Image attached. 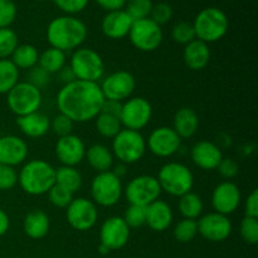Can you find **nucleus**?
Instances as JSON below:
<instances>
[{
  "instance_id": "1",
  "label": "nucleus",
  "mask_w": 258,
  "mask_h": 258,
  "mask_svg": "<svg viewBox=\"0 0 258 258\" xmlns=\"http://www.w3.org/2000/svg\"><path fill=\"white\" fill-rule=\"evenodd\" d=\"M105 101L98 83L76 80L63 85L57 95L59 113L73 122H88L97 117Z\"/></svg>"
},
{
  "instance_id": "2",
  "label": "nucleus",
  "mask_w": 258,
  "mask_h": 258,
  "mask_svg": "<svg viewBox=\"0 0 258 258\" xmlns=\"http://www.w3.org/2000/svg\"><path fill=\"white\" fill-rule=\"evenodd\" d=\"M87 34L86 24L75 15L54 18L47 27V39L50 47L63 52L80 48L87 39Z\"/></svg>"
},
{
  "instance_id": "3",
  "label": "nucleus",
  "mask_w": 258,
  "mask_h": 258,
  "mask_svg": "<svg viewBox=\"0 0 258 258\" xmlns=\"http://www.w3.org/2000/svg\"><path fill=\"white\" fill-rule=\"evenodd\" d=\"M18 184L29 196H43L55 184V169L42 159L27 161L18 173Z\"/></svg>"
},
{
  "instance_id": "4",
  "label": "nucleus",
  "mask_w": 258,
  "mask_h": 258,
  "mask_svg": "<svg viewBox=\"0 0 258 258\" xmlns=\"http://www.w3.org/2000/svg\"><path fill=\"white\" fill-rule=\"evenodd\" d=\"M193 27L197 39L209 44V43L218 42L227 34L229 20L223 10L209 7L197 14Z\"/></svg>"
},
{
  "instance_id": "5",
  "label": "nucleus",
  "mask_w": 258,
  "mask_h": 258,
  "mask_svg": "<svg viewBox=\"0 0 258 258\" xmlns=\"http://www.w3.org/2000/svg\"><path fill=\"white\" fill-rule=\"evenodd\" d=\"M156 179L161 191H165L169 196L176 198L191 191L194 185V175L190 169L176 161L164 164L159 170Z\"/></svg>"
},
{
  "instance_id": "6",
  "label": "nucleus",
  "mask_w": 258,
  "mask_h": 258,
  "mask_svg": "<svg viewBox=\"0 0 258 258\" xmlns=\"http://www.w3.org/2000/svg\"><path fill=\"white\" fill-rule=\"evenodd\" d=\"M146 150V140L140 131L122 128L112 139L113 158L125 165L140 161L145 155Z\"/></svg>"
},
{
  "instance_id": "7",
  "label": "nucleus",
  "mask_w": 258,
  "mask_h": 258,
  "mask_svg": "<svg viewBox=\"0 0 258 258\" xmlns=\"http://www.w3.org/2000/svg\"><path fill=\"white\" fill-rule=\"evenodd\" d=\"M70 67L75 73L76 80L95 82L102 80L105 75V62L96 50L80 47L71 57Z\"/></svg>"
},
{
  "instance_id": "8",
  "label": "nucleus",
  "mask_w": 258,
  "mask_h": 258,
  "mask_svg": "<svg viewBox=\"0 0 258 258\" xmlns=\"http://www.w3.org/2000/svg\"><path fill=\"white\" fill-rule=\"evenodd\" d=\"M42 91L28 81L18 82L7 93V105L17 117L37 112L42 106Z\"/></svg>"
},
{
  "instance_id": "9",
  "label": "nucleus",
  "mask_w": 258,
  "mask_h": 258,
  "mask_svg": "<svg viewBox=\"0 0 258 258\" xmlns=\"http://www.w3.org/2000/svg\"><path fill=\"white\" fill-rule=\"evenodd\" d=\"M123 194L121 179L112 171L98 173L91 181V197L96 206L113 207L120 202Z\"/></svg>"
},
{
  "instance_id": "10",
  "label": "nucleus",
  "mask_w": 258,
  "mask_h": 258,
  "mask_svg": "<svg viewBox=\"0 0 258 258\" xmlns=\"http://www.w3.org/2000/svg\"><path fill=\"white\" fill-rule=\"evenodd\" d=\"M128 38L136 49L141 52H154L163 43L164 34L160 25L146 18V19L134 20Z\"/></svg>"
},
{
  "instance_id": "11",
  "label": "nucleus",
  "mask_w": 258,
  "mask_h": 258,
  "mask_svg": "<svg viewBox=\"0 0 258 258\" xmlns=\"http://www.w3.org/2000/svg\"><path fill=\"white\" fill-rule=\"evenodd\" d=\"M126 199L134 206L148 207L158 201L161 194V188L156 176L139 175L131 179L123 189Z\"/></svg>"
},
{
  "instance_id": "12",
  "label": "nucleus",
  "mask_w": 258,
  "mask_h": 258,
  "mask_svg": "<svg viewBox=\"0 0 258 258\" xmlns=\"http://www.w3.org/2000/svg\"><path fill=\"white\" fill-rule=\"evenodd\" d=\"M153 116L151 103L144 97H130L122 102L120 121L123 128L134 131L143 130Z\"/></svg>"
},
{
  "instance_id": "13",
  "label": "nucleus",
  "mask_w": 258,
  "mask_h": 258,
  "mask_svg": "<svg viewBox=\"0 0 258 258\" xmlns=\"http://www.w3.org/2000/svg\"><path fill=\"white\" fill-rule=\"evenodd\" d=\"M105 100L123 102L131 97L136 88V80L127 71H116L102 80L100 85Z\"/></svg>"
},
{
  "instance_id": "14",
  "label": "nucleus",
  "mask_w": 258,
  "mask_h": 258,
  "mask_svg": "<svg viewBox=\"0 0 258 258\" xmlns=\"http://www.w3.org/2000/svg\"><path fill=\"white\" fill-rule=\"evenodd\" d=\"M66 211V218L73 229L80 232L90 231L98 219L96 204L87 198H73Z\"/></svg>"
},
{
  "instance_id": "15",
  "label": "nucleus",
  "mask_w": 258,
  "mask_h": 258,
  "mask_svg": "<svg viewBox=\"0 0 258 258\" xmlns=\"http://www.w3.org/2000/svg\"><path fill=\"white\" fill-rule=\"evenodd\" d=\"M181 139L173 127L160 126L151 131L146 140V149L158 158H170L179 151L181 146Z\"/></svg>"
},
{
  "instance_id": "16",
  "label": "nucleus",
  "mask_w": 258,
  "mask_h": 258,
  "mask_svg": "<svg viewBox=\"0 0 258 258\" xmlns=\"http://www.w3.org/2000/svg\"><path fill=\"white\" fill-rule=\"evenodd\" d=\"M197 224H198V233L204 239L211 242L226 241L231 236L233 229L228 216H223L217 212L201 216V218L197 221Z\"/></svg>"
},
{
  "instance_id": "17",
  "label": "nucleus",
  "mask_w": 258,
  "mask_h": 258,
  "mask_svg": "<svg viewBox=\"0 0 258 258\" xmlns=\"http://www.w3.org/2000/svg\"><path fill=\"white\" fill-rule=\"evenodd\" d=\"M130 238V228L122 217L113 216L106 219L100 228L101 244L110 251H117L127 244Z\"/></svg>"
},
{
  "instance_id": "18",
  "label": "nucleus",
  "mask_w": 258,
  "mask_h": 258,
  "mask_svg": "<svg viewBox=\"0 0 258 258\" xmlns=\"http://www.w3.org/2000/svg\"><path fill=\"white\" fill-rule=\"evenodd\" d=\"M241 198V190L233 181H222L212 193V207L217 213L229 216L238 209Z\"/></svg>"
},
{
  "instance_id": "19",
  "label": "nucleus",
  "mask_w": 258,
  "mask_h": 258,
  "mask_svg": "<svg viewBox=\"0 0 258 258\" xmlns=\"http://www.w3.org/2000/svg\"><path fill=\"white\" fill-rule=\"evenodd\" d=\"M86 145L77 135L63 136L55 143V156L62 165L76 166L85 160Z\"/></svg>"
},
{
  "instance_id": "20",
  "label": "nucleus",
  "mask_w": 258,
  "mask_h": 258,
  "mask_svg": "<svg viewBox=\"0 0 258 258\" xmlns=\"http://www.w3.org/2000/svg\"><path fill=\"white\" fill-rule=\"evenodd\" d=\"M28 145L22 138L15 135L0 136V164L8 166L20 165L27 160Z\"/></svg>"
},
{
  "instance_id": "21",
  "label": "nucleus",
  "mask_w": 258,
  "mask_h": 258,
  "mask_svg": "<svg viewBox=\"0 0 258 258\" xmlns=\"http://www.w3.org/2000/svg\"><path fill=\"white\" fill-rule=\"evenodd\" d=\"M190 158L198 168L203 170H216L223 159V154L217 144L202 140L194 144L190 150Z\"/></svg>"
},
{
  "instance_id": "22",
  "label": "nucleus",
  "mask_w": 258,
  "mask_h": 258,
  "mask_svg": "<svg viewBox=\"0 0 258 258\" xmlns=\"http://www.w3.org/2000/svg\"><path fill=\"white\" fill-rule=\"evenodd\" d=\"M134 20L125 10L108 12L101 22L103 35L110 39H122L127 37Z\"/></svg>"
},
{
  "instance_id": "23",
  "label": "nucleus",
  "mask_w": 258,
  "mask_h": 258,
  "mask_svg": "<svg viewBox=\"0 0 258 258\" xmlns=\"http://www.w3.org/2000/svg\"><path fill=\"white\" fill-rule=\"evenodd\" d=\"M173 209L165 201L158 199L146 207V224L153 231H166L173 223Z\"/></svg>"
},
{
  "instance_id": "24",
  "label": "nucleus",
  "mask_w": 258,
  "mask_h": 258,
  "mask_svg": "<svg viewBox=\"0 0 258 258\" xmlns=\"http://www.w3.org/2000/svg\"><path fill=\"white\" fill-rule=\"evenodd\" d=\"M183 59L186 67L191 71H202L208 66L211 60V49L207 43L199 39L184 45Z\"/></svg>"
},
{
  "instance_id": "25",
  "label": "nucleus",
  "mask_w": 258,
  "mask_h": 258,
  "mask_svg": "<svg viewBox=\"0 0 258 258\" xmlns=\"http://www.w3.org/2000/svg\"><path fill=\"white\" fill-rule=\"evenodd\" d=\"M17 126L27 138L38 139L44 136L50 130V120L44 113L37 111L17 117Z\"/></svg>"
},
{
  "instance_id": "26",
  "label": "nucleus",
  "mask_w": 258,
  "mask_h": 258,
  "mask_svg": "<svg viewBox=\"0 0 258 258\" xmlns=\"http://www.w3.org/2000/svg\"><path fill=\"white\" fill-rule=\"evenodd\" d=\"M199 127L198 113L190 107H181L175 112L173 118V130L179 138L190 139L197 134Z\"/></svg>"
},
{
  "instance_id": "27",
  "label": "nucleus",
  "mask_w": 258,
  "mask_h": 258,
  "mask_svg": "<svg viewBox=\"0 0 258 258\" xmlns=\"http://www.w3.org/2000/svg\"><path fill=\"white\" fill-rule=\"evenodd\" d=\"M49 217L45 212L39 209L29 212L23 221V231L32 239L44 238L49 232Z\"/></svg>"
},
{
  "instance_id": "28",
  "label": "nucleus",
  "mask_w": 258,
  "mask_h": 258,
  "mask_svg": "<svg viewBox=\"0 0 258 258\" xmlns=\"http://www.w3.org/2000/svg\"><path fill=\"white\" fill-rule=\"evenodd\" d=\"M85 159L87 160L88 165L96 171V173H105L110 171L113 166V154L107 146L102 144H95L86 150Z\"/></svg>"
},
{
  "instance_id": "29",
  "label": "nucleus",
  "mask_w": 258,
  "mask_h": 258,
  "mask_svg": "<svg viewBox=\"0 0 258 258\" xmlns=\"http://www.w3.org/2000/svg\"><path fill=\"white\" fill-rule=\"evenodd\" d=\"M18 70H32L38 66L39 52L32 44H19L9 58Z\"/></svg>"
},
{
  "instance_id": "30",
  "label": "nucleus",
  "mask_w": 258,
  "mask_h": 258,
  "mask_svg": "<svg viewBox=\"0 0 258 258\" xmlns=\"http://www.w3.org/2000/svg\"><path fill=\"white\" fill-rule=\"evenodd\" d=\"M178 209L183 218L197 221L198 218H201L204 211L203 199L194 191H188V193L179 197Z\"/></svg>"
},
{
  "instance_id": "31",
  "label": "nucleus",
  "mask_w": 258,
  "mask_h": 258,
  "mask_svg": "<svg viewBox=\"0 0 258 258\" xmlns=\"http://www.w3.org/2000/svg\"><path fill=\"white\" fill-rule=\"evenodd\" d=\"M66 52L57 49V48L49 47L42 53H39V59H38V66L48 72L49 75L58 73L63 67H66Z\"/></svg>"
},
{
  "instance_id": "32",
  "label": "nucleus",
  "mask_w": 258,
  "mask_h": 258,
  "mask_svg": "<svg viewBox=\"0 0 258 258\" xmlns=\"http://www.w3.org/2000/svg\"><path fill=\"white\" fill-rule=\"evenodd\" d=\"M82 175L76 169V166L62 165L55 169V184L67 189L71 193L75 194L76 191L80 190L82 188Z\"/></svg>"
},
{
  "instance_id": "33",
  "label": "nucleus",
  "mask_w": 258,
  "mask_h": 258,
  "mask_svg": "<svg viewBox=\"0 0 258 258\" xmlns=\"http://www.w3.org/2000/svg\"><path fill=\"white\" fill-rule=\"evenodd\" d=\"M19 82V70L10 59H0V95H7Z\"/></svg>"
},
{
  "instance_id": "34",
  "label": "nucleus",
  "mask_w": 258,
  "mask_h": 258,
  "mask_svg": "<svg viewBox=\"0 0 258 258\" xmlns=\"http://www.w3.org/2000/svg\"><path fill=\"white\" fill-rule=\"evenodd\" d=\"M95 121L97 133L106 139H113L122 130L120 118L116 117V116L108 115V113L100 112L97 117L95 118Z\"/></svg>"
},
{
  "instance_id": "35",
  "label": "nucleus",
  "mask_w": 258,
  "mask_h": 258,
  "mask_svg": "<svg viewBox=\"0 0 258 258\" xmlns=\"http://www.w3.org/2000/svg\"><path fill=\"white\" fill-rule=\"evenodd\" d=\"M174 238L181 243H188L198 236V224L194 219L183 218L174 227Z\"/></svg>"
},
{
  "instance_id": "36",
  "label": "nucleus",
  "mask_w": 258,
  "mask_h": 258,
  "mask_svg": "<svg viewBox=\"0 0 258 258\" xmlns=\"http://www.w3.org/2000/svg\"><path fill=\"white\" fill-rule=\"evenodd\" d=\"M18 45L19 39L12 28L0 29V59H9Z\"/></svg>"
},
{
  "instance_id": "37",
  "label": "nucleus",
  "mask_w": 258,
  "mask_h": 258,
  "mask_svg": "<svg viewBox=\"0 0 258 258\" xmlns=\"http://www.w3.org/2000/svg\"><path fill=\"white\" fill-rule=\"evenodd\" d=\"M153 5L151 0H126L123 10L130 15L133 20L146 19L150 17Z\"/></svg>"
},
{
  "instance_id": "38",
  "label": "nucleus",
  "mask_w": 258,
  "mask_h": 258,
  "mask_svg": "<svg viewBox=\"0 0 258 258\" xmlns=\"http://www.w3.org/2000/svg\"><path fill=\"white\" fill-rule=\"evenodd\" d=\"M171 38L178 44L186 45L188 43L193 42L196 38V32H194L193 23L189 22H179L171 29Z\"/></svg>"
},
{
  "instance_id": "39",
  "label": "nucleus",
  "mask_w": 258,
  "mask_h": 258,
  "mask_svg": "<svg viewBox=\"0 0 258 258\" xmlns=\"http://www.w3.org/2000/svg\"><path fill=\"white\" fill-rule=\"evenodd\" d=\"M122 219L127 224L128 228H140L144 224H146V207L134 206L130 204L125 209Z\"/></svg>"
},
{
  "instance_id": "40",
  "label": "nucleus",
  "mask_w": 258,
  "mask_h": 258,
  "mask_svg": "<svg viewBox=\"0 0 258 258\" xmlns=\"http://www.w3.org/2000/svg\"><path fill=\"white\" fill-rule=\"evenodd\" d=\"M239 234L248 244H257L258 242V218L246 217L239 224Z\"/></svg>"
},
{
  "instance_id": "41",
  "label": "nucleus",
  "mask_w": 258,
  "mask_h": 258,
  "mask_svg": "<svg viewBox=\"0 0 258 258\" xmlns=\"http://www.w3.org/2000/svg\"><path fill=\"white\" fill-rule=\"evenodd\" d=\"M47 194L50 203L54 207H57V208H67L71 204V202L73 201V198H75L73 197L75 194L71 193L67 189L62 188V186L57 185V184H54Z\"/></svg>"
},
{
  "instance_id": "42",
  "label": "nucleus",
  "mask_w": 258,
  "mask_h": 258,
  "mask_svg": "<svg viewBox=\"0 0 258 258\" xmlns=\"http://www.w3.org/2000/svg\"><path fill=\"white\" fill-rule=\"evenodd\" d=\"M73 122L71 118H68L67 116L62 115V113H58L57 116L50 120V130L58 136V138H63V136L71 135L73 131Z\"/></svg>"
},
{
  "instance_id": "43",
  "label": "nucleus",
  "mask_w": 258,
  "mask_h": 258,
  "mask_svg": "<svg viewBox=\"0 0 258 258\" xmlns=\"http://www.w3.org/2000/svg\"><path fill=\"white\" fill-rule=\"evenodd\" d=\"M149 18L161 27V25L166 24V23H169L171 20V18H173V8L168 3L164 2L154 4Z\"/></svg>"
},
{
  "instance_id": "44",
  "label": "nucleus",
  "mask_w": 258,
  "mask_h": 258,
  "mask_svg": "<svg viewBox=\"0 0 258 258\" xmlns=\"http://www.w3.org/2000/svg\"><path fill=\"white\" fill-rule=\"evenodd\" d=\"M17 18V5L13 0H0V29L10 28Z\"/></svg>"
},
{
  "instance_id": "45",
  "label": "nucleus",
  "mask_w": 258,
  "mask_h": 258,
  "mask_svg": "<svg viewBox=\"0 0 258 258\" xmlns=\"http://www.w3.org/2000/svg\"><path fill=\"white\" fill-rule=\"evenodd\" d=\"M18 184V173L15 168L0 164V190H12Z\"/></svg>"
},
{
  "instance_id": "46",
  "label": "nucleus",
  "mask_w": 258,
  "mask_h": 258,
  "mask_svg": "<svg viewBox=\"0 0 258 258\" xmlns=\"http://www.w3.org/2000/svg\"><path fill=\"white\" fill-rule=\"evenodd\" d=\"M58 9L66 13V15H75L83 12L87 8L90 0H53Z\"/></svg>"
},
{
  "instance_id": "47",
  "label": "nucleus",
  "mask_w": 258,
  "mask_h": 258,
  "mask_svg": "<svg viewBox=\"0 0 258 258\" xmlns=\"http://www.w3.org/2000/svg\"><path fill=\"white\" fill-rule=\"evenodd\" d=\"M217 170L221 174L222 178H224L226 180H229V179H233L238 175L239 166L238 163L234 159L223 158L221 163H219V165L217 166Z\"/></svg>"
},
{
  "instance_id": "48",
  "label": "nucleus",
  "mask_w": 258,
  "mask_h": 258,
  "mask_svg": "<svg viewBox=\"0 0 258 258\" xmlns=\"http://www.w3.org/2000/svg\"><path fill=\"white\" fill-rule=\"evenodd\" d=\"M28 82L32 83L33 86H35L37 88H39L42 91V88L47 87L50 82V75L48 72H45L43 68H40L39 66H35L30 70L29 72V80Z\"/></svg>"
},
{
  "instance_id": "49",
  "label": "nucleus",
  "mask_w": 258,
  "mask_h": 258,
  "mask_svg": "<svg viewBox=\"0 0 258 258\" xmlns=\"http://www.w3.org/2000/svg\"><path fill=\"white\" fill-rule=\"evenodd\" d=\"M244 216L258 218V190L254 189L244 202Z\"/></svg>"
},
{
  "instance_id": "50",
  "label": "nucleus",
  "mask_w": 258,
  "mask_h": 258,
  "mask_svg": "<svg viewBox=\"0 0 258 258\" xmlns=\"http://www.w3.org/2000/svg\"><path fill=\"white\" fill-rule=\"evenodd\" d=\"M121 108H122V102H117V101L112 100H105L103 101L100 112L108 113V115L116 116V117L120 118Z\"/></svg>"
},
{
  "instance_id": "51",
  "label": "nucleus",
  "mask_w": 258,
  "mask_h": 258,
  "mask_svg": "<svg viewBox=\"0 0 258 258\" xmlns=\"http://www.w3.org/2000/svg\"><path fill=\"white\" fill-rule=\"evenodd\" d=\"M96 3L107 13L122 10L126 5V0H96Z\"/></svg>"
},
{
  "instance_id": "52",
  "label": "nucleus",
  "mask_w": 258,
  "mask_h": 258,
  "mask_svg": "<svg viewBox=\"0 0 258 258\" xmlns=\"http://www.w3.org/2000/svg\"><path fill=\"white\" fill-rule=\"evenodd\" d=\"M58 75H59V80H60V82H63V85H67V83H71V82H73V81H76V76H75V73L72 72V70H71L70 66H66V67H63L62 70L58 72Z\"/></svg>"
},
{
  "instance_id": "53",
  "label": "nucleus",
  "mask_w": 258,
  "mask_h": 258,
  "mask_svg": "<svg viewBox=\"0 0 258 258\" xmlns=\"http://www.w3.org/2000/svg\"><path fill=\"white\" fill-rule=\"evenodd\" d=\"M10 227V219L9 216L7 214V212L3 208H0V237L4 236L8 231H9Z\"/></svg>"
},
{
  "instance_id": "54",
  "label": "nucleus",
  "mask_w": 258,
  "mask_h": 258,
  "mask_svg": "<svg viewBox=\"0 0 258 258\" xmlns=\"http://www.w3.org/2000/svg\"><path fill=\"white\" fill-rule=\"evenodd\" d=\"M111 171H112V173L115 174V175L117 176V178L122 179L123 176L126 175V173H127V166H126L125 164H122V163H118L117 165L112 166Z\"/></svg>"
},
{
  "instance_id": "55",
  "label": "nucleus",
  "mask_w": 258,
  "mask_h": 258,
  "mask_svg": "<svg viewBox=\"0 0 258 258\" xmlns=\"http://www.w3.org/2000/svg\"><path fill=\"white\" fill-rule=\"evenodd\" d=\"M98 252H100L101 254H107V253H110L111 251L107 248V247H105L103 244L100 243V246H98Z\"/></svg>"
},
{
  "instance_id": "56",
  "label": "nucleus",
  "mask_w": 258,
  "mask_h": 258,
  "mask_svg": "<svg viewBox=\"0 0 258 258\" xmlns=\"http://www.w3.org/2000/svg\"><path fill=\"white\" fill-rule=\"evenodd\" d=\"M39 2H45V0H39Z\"/></svg>"
}]
</instances>
